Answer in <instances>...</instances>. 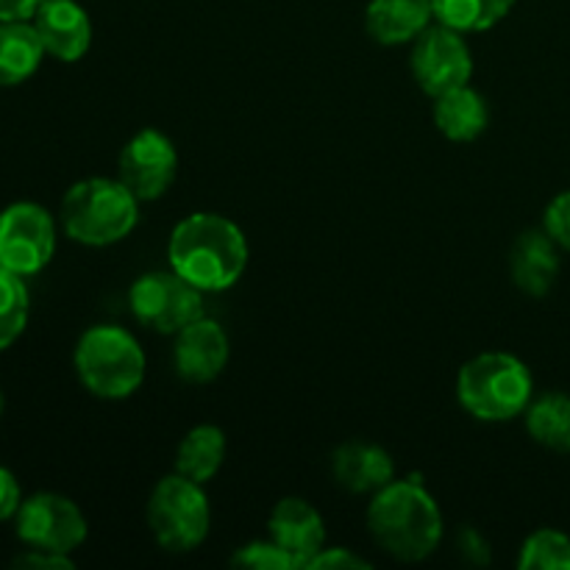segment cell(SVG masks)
<instances>
[{
    "mask_svg": "<svg viewBox=\"0 0 570 570\" xmlns=\"http://www.w3.org/2000/svg\"><path fill=\"white\" fill-rule=\"evenodd\" d=\"M170 271L200 293H223L243 278L248 267V239L243 228L215 212H195L176 223L167 243Z\"/></svg>",
    "mask_w": 570,
    "mask_h": 570,
    "instance_id": "cell-1",
    "label": "cell"
},
{
    "mask_svg": "<svg viewBox=\"0 0 570 570\" xmlns=\"http://www.w3.org/2000/svg\"><path fill=\"white\" fill-rule=\"evenodd\" d=\"M128 301L134 317L159 334H178L184 326L204 317V293L176 271L139 276L128 293Z\"/></svg>",
    "mask_w": 570,
    "mask_h": 570,
    "instance_id": "cell-7",
    "label": "cell"
},
{
    "mask_svg": "<svg viewBox=\"0 0 570 570\" xmlns=\"http://www.w3.org/2000/svg\"><path fill=\"white\" fill-rule=\"evenodd\" d=\"M212 510L204 488L193 479L173 473L154 488L148 501V527L156 543L173 554L198 549L209 534Z\"/></svg>",
    "mask_w": 570,
    "mask_h": 570,
    "instance_id": "cell-6",
    "label": "cell"
},
{
    "mask_svg": "<svg viewBox=\"0 0 570 570\" xmlns=\"http://www.w3.org/2000/svg\"><path fill=\"white\" fill-rule=\"evenodd\" d=\"M45 53L59 61H78L92 45V20L76 0H42L31 17Z\"/></svg>",
    "mask_w": 570,
    "mask_h": 570,
    "instance_id": "cell-13",
    "label": "cell"
},
{
    "mask_svg": "<svg viewBox=\"0 0 570 570\" xmlns=\"http://www.w3.org/2000/svg\"><path fill=\"white\" fill-rule=\"evenodd\" d=\"M267 529H271V540H276L298 568H306V562L326 546V523L321 512L304 499L278 501L273 507Z\"/></svg>",
    "mask_w": 570,
    "mask_h": 570,
    "instance_id": "cell-14",
    "label": "cell"
},
{
    "mask_svg": "<svg viewBox=\"0 0 570 570\" xmlns=\"http://www.w3.org/2000/svg\"><path fill=\"white\" fill-rule=\"evenodd\" d=\"M332 471L340 488L348 493H379L395 479L393 456L382 445L362 443V440L345 443L334 451Z\"/></svg>",
    "mask_w": 570,
    "mask_h": 570,
    "instance_id": "cell-15",
    "label": "cell"
},
{
    "mask_svg": "<svg viewBox=\"0 0 570 570\" xmlns=\"http://www.w3.org/2000/svg\"><path fill=\"white\" fill-rule=\"evenodd\" d=\"M28 312H31V295L22 276L0 267V351L14 345L17 337L26 332Z\"/></svg>",
    "mask_w": 570,
    "mask_h": 570,
    "instance_id": "cell-23",
    "label": "cell"
},
{
    "mask_svg": "<svg viewBox=\"0 0 570 570\" xmlns=\"http://www.w3.org/2000/svg\"><path fill=\"white\" fill-rule=\"evenodd\" d=\"M178 173L176 145L156 128L134 134L117 159V178L142 200H156L170 189Z\"/></svg>",
    "mask_w": 570,
    "mask_h": 570,
    "instance_id": "cell-11",
    "label": "cell"
},
{
    "mask_svg": "<svg viewBox=\"0 0 570 570\" xmlns=\"http://www.w3.org/2000/svg\"><path fill=\"white\" fill-rule=\"evenodd\" d=\"M232 566L237 568H254V570H293L295 566L293 557L276 543V540H256V543L243 546V549L234 551Z\"/></svg>",
    "mask_w": 570,
    "mask_h": 570,
    "instance_id": "cell-25",
    "label": "cell"
},
{
    "mask_svg": "<svg viewBox=\"0 0 570 570\" xmlns=\"http://www.w3.org/2000/svg\"><path fill=\"white\" fill-rule=\"evenodd\" d=\"M139 198L120 178H83L61 198V226L67 237L89 248L126 239L137 228Z\"/></svg>",
    "mask_w": 570,
    "mask_h": 570,
    "instance_id": "cell-3",
    "label": "cell"
},
{
    "mask_svg": "<svg viewBox=\"0 0 570 570\" xmlns=\"http://www.w3.org/2000/svg\"><path fill=\"white\" fill-rule=\"evenodd\" d=\"M434 20L460 33L488 31L512 11L515 0H432Z\"/></svg>",
    "mask_w": 570,
    "mask_h": 570,
    "instance_id": "cell-22",
    "label": "cell"
},
{
    "mask_svg": "<svg viewBox=\"0 0 570 570\" xmlns=\"http://www.w3.org/2000/svg\"><path fill=\"white\" fill-rule=\"evenodd\" d=\"M17 568H45V570H70L72 560L70 554H56V551L42 549H28L14 560Z\"/></svg>",
    "mask_w": 570,
    "mask_h": 570,
    "instance_id": "cell-29",
    "label": "cell"
},
{
    "mask_svg": "<svg viewBox=\"0 0 570 570\" xmlns=\"http://www.w3.org/2000/svg\"><path fill=\"white\" fill-rule=\"evenodd\" d=\"M22 504L20 482H17L14 473L9 468L0 465V521H9V518L17 515Z\"/></svg>",
    "mask_w": 570,
    "mask_h": 570,
    "instance_id": "cell-28",
    "label": "cell"
},
{
    "mask_svg": "<svg viewBox=\"0 0 570 570\" xmlns=\"http://www.w3.org/2000/svg\"><path fill=\"white\" fill-rule=\"evenodd\" d=\"M367 527L373 540L401 562L426 560L443 540V515L421 479H393L373 493Z\"/></svg>",
    "mask_w": 570,
    "mask_h": 570,
    "instance_id": "cell-2",
    "label": "cell"
},
{
    "mask_svg": "<svg viewBox=\"0 0 570 570\" xmlns=\"http://www.w3.org/2000/svg\"><path fill=\"white\" fill-rule=\"evenodd\" d=\"M412 76L417 87L426 95L449 92V89L465 87L473 76V56L465 42V33L454 28L429 26L421 37L412 42Z\"/></svg>",
    "mask_w": 570,
    "mask_h": 570,
    "instance_id": "cell-10",
    "label": "cell"
},
{
    "mask_svg": "<svg viewBox=\"0 0 570 570\" xmlns=\"http://www.w3.org/2000/svg\"><path fill=\"white\" fill-rule=\"evenodd\" d=\"M42 0H0V20H31Z\"/></svg>",
    "mask_w": 570,
    "mask_h": 570,
    "instance_id": "cell-30",
    "label": "cell"
},
{
    "mask_svg": "<svg viewBox=\"0 0 570 570\" xmlns=\"http://www.w3.org/2000/svg\"><path fill=\"white\" fill-rule=\"evenodd\" d=\"M226 460V434L212 423L189 429L176 449V473L204 484L220 471Z\"/></svg>",
    "mask_w": 570,
    "mask_h": 570,
    "instance_id": "cell-20",
    "label": "cell"
},
{
    "mask_svg": "<svg viewBox=\"0 0 570 570\" xmlns=\"http://www.w3.org/2000/svg\"><path fill=\"white\" fill-rule=\"evenodd\" d=\"M45 45L31 20H0V87H17L39 70Z\"/></svg>",
    "mask_w": 570,
    "mask_h": 570,
    "instance_id": "cell-19",
    "label": "cell"
},
{
    "mask_svg": "<svg viewBox=\"0 0 570 570\" xmlns=\"http://www.w3.org/2000/svg\"><path fill=\"white\" fill-rule=\"evenodd\" d=\"M17 538L28 549L72 554L87 540V518L76 501L59 493H37L20 504L14 515Z\"/></svg>",
    "mask_w": 570,
    "mask_h": 570,
    "instance_id": "cell-9",
    "label": "cell"
},
{
    "mask_svg": "<svg viewBox=\"0 0 570 570\" xmlns=\"http://www.w3.org/2000/svg\"><path fill=\"white\" fill-rule=\"evenodd\" d=\"M518 566L523 570H570V538L557 529H538L523 543Z\"/></svg>",
    "mask_w": 570,
    "mask_h": 570,
    "instance_id": "cell-24",
    "label": "cell"
},
{
    "mask_svg": "<svg viewBox=\"0 0 570 570\" xmlns=\"http://www.w3.org/2000/svg\"><path fill=\"white\" fill-rule=\"evenodd\" d=\"M176 371L184 382L209 384L228 365V334L212 317H198L176 334Z\"/></svg>",
    "mask_w": 570,
    "mask_h": 570,
    "instance_id": "cell-12",
    "label": "cell"
},
{
    "mask_svg": "<svg viewBox=\"0 0 570 570\" xmlns=\"http://www.w3.org/2000/svg\"><path fill=\"white\" fill-rule=\"evenodd\" d=\"M3 404H6V401H3V393H0V415H3Z\"/></svg>",
    "mask_w": 570,
    "mask_h": 570,
    "instance_id": "cell-31",
    "label": "cell"
},
{
    "mask_svg": "<svg viewBox=\"0 0 570 570\" xmlns=\"http://www.w3.org/2000/svg\"><path fill=\"white\" fill-rule=\"evenodd\" d=\"M546 234L560 245L562 250H570V189L560 193L546 209Z\"/></svg>",
    "mask_w": 570,
    "mask_h": 570,
    "instance_id": "cell-26",
    "label": "cell"
},
{
    "mask_svg": "<svg viewBox=\"0 0 570 570\" xmlns=\"http://www.w3.org/2000/svg\"><path fill=\"white\" fill-rule=\"evenodd\" d=\"M557 248L560 245L546 234V228L518 237L510 254V273L518 289L540 298L554 287L557 276H560V250Z\"/></svg>",
    "mask_w": 570,
    "mask_h": 570,
    "instance_id": "cell-16",
    "label": "cell"
},
{
    "mask_svg": "<svg viewBox=\"0 0 570 570\" xmlns=\"http://www.w3.org/2000/svg\"><path fill=\"white\" fill-rule=\"evenodd\" d=\"M56 254V223L45 206L20 200L0 212V267L33 276Z\"/></svg>",
    "mask_w": 570,
    "mask_h": 570,
    "instance_id": "cell-8",
    "label": "cell"
},
{
    "mask_svg": "<svg viewBox=\"0 0 570 570\" xmlns=\"http://www.w3.org/2000/svg\"><path fill=\"white\" fill-rule=\"evenodd\" d=\"M527 429L534 443L557 454H570V395L546 393L527 406Z\"/></svg>",
    "mask_w": 570,
    "mask_h": 570,
    "instance_id": "cell-21",
    "label": "cell"
},
{
    "mask_svg": "<svg viewBox=\"0 0 570 570\" xmlns=\"http://www.w3.org/2000/svg\"><path fill=\"white\" fill-rule=\"evenodd\" d=\"M490 122L488 100L473 87H456L434 98V126L451 142H473Z\"/></svg>",
    "mask_w": 570,
    "mask_h": 570,
    "instance_id": "cell-18",
    "label": "cell"
},
{
    "mask_svg": "<svg viewBox=\"0 0 570 570\" xmlns=\"http://www.w3.org/2000/svg\"><path fill=\"white\" fill-rule=\"evenodd\" d=\"M532 373L518 356L488 351L465 362L456 376L462 410L484 423H504L523 415L532 404Z\"/></svg>",
    "mask_w": 570,
    "mask_h": 570,
    "instance_id": "cell-4",
    "label": "cell"
},
{
    "mask_svg": "<svg viewBox=\"0 0 570 570\" xmlns=\"http://www.w3.org/2000/svg\"><path fill=\"white\" fill-rule=\"evenodd\" d=\"M432 20V0H371L365 11V28L379 45L415 42Z\"/></svg>",
    "mask_w": 570,
    "mask_h": 570,
    "instance_id": "cell-17",
    "label": "cell"
},
{
    "mask_svg": "<svg viewBox=\"0 0 570 570\" xmlns=\"http://www.w3.org/2000/svg\"><path fill=\"white\" fill-rule=\"evenodd\" d=\"M78 382L104 401H122L139 390L145 379V354L137 337L122 326L100 323L87 328L76 345Z\"/></svg>",
    "mask_w": 570,
    "mask_h": 570,
    "instance_id": "cell-5",
    "label": "cell"
},
{
    "mask_svg": "<svg viewBox=\"0 0 570 570\" xmlns=\"http://www.w3.org/2000/svg\"><path fill=\"white\" fill-rule=\"evenodd\" d=\"M306 568H312V570L315 568L354 570V568H371V562L362 560V557H356L354 551H348V549H326V546H323V549L317 551L309 562H306Z\"/></svg>",
    "mask_w": 570,
    "mask_h": 570,
    "instance_id": "cell-27",
    "label": "cell"
}]
</instances>
